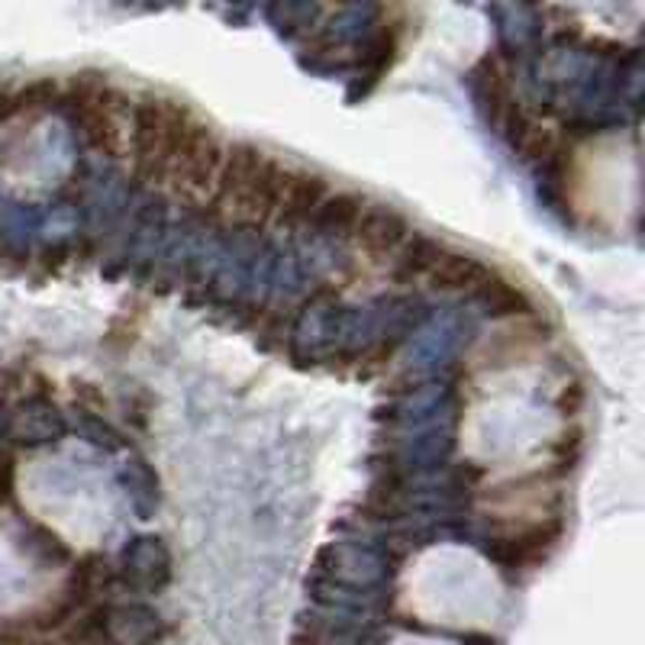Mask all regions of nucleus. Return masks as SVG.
I'll list each match as a JSON object with an SVG mask.
<instances>
[{"label":"nucleus","mask_w":645,"mask_h":645,"mask_svg":"<svg viewBox=\"0 0 645 645\" xmlns=\"http://www.w3.org/2000/svg\"><path fill=\"white\" fill-rule=\"evenodd\" d=\"M194 123V114L165 94H142L132 100L129 110L127 146L132 152L136 174L155 187H165V178L174 162V152L184 139L187 127Z\"/></svg>","instance_id":"obj_1"},{"label":"nucleus","mask_w":645,"mask_h":645,"mask_svg":"<svg viewBox=\"0 0 645 645\" xmlns=\"http://www.w3.org/2000/svg\"><path fill=\"white\" fill-rule=\"evenodd\" d=\"M561 529H565V523H561L559 514L542 516V519L526 523L523 529H516L510 536L497 539L487 552L501 565H507V568H526V565L542 561L556 549Z\"/></svg>","instance_id":"obj_3"},{"label":"nucleus","mask_w":645,"mask_h":645,"mask_svg":"<svg viewBox=\"0 0 645 645\" xmlns=\"http://www.w3.org/2000/svg\"><path fill=\"white\" fill-rule=\"evenodd\" d=\"M33 630L23 616H0V645H30Z\"/></svg>","instance_id":"obj_9"},{"label":"nucleus","mask_w":645,"mask_h":645,"mask_svg":"<svg viewBox=\"0 0 645 645\" xmlns=\"http://www.w3.org/2000/svg\"><path fill=\"white\" fill-rule=\"evenodd\" d=\"M13 117H17V110H13V90L0 85V123H7Z\"/></svg>","instance_id":"obj_10"},{"label":"nucleus","mask_w":645,"mask_h":645,"mask_svg":"<svg viewBox=\"0 0 645 645\" xmlns=\"http://www.w3.org/2000/svg\"><path fill=\"white\" fill-rule=\"evenodd\" d=\"M352 239L372 256H390L394 249H400L410 239V223L390 207L368 204L362 219L352 229Z\"/></svg>","instance_id":"obj_5"},{"label":"nucleus","mask_w":645,"mask_h":645,"mask_svg":"<svg viewBox=\"0 0 645 645\" xmlns=\"http://www.w3.org/2000/svg\"><path fill=\"white\" fill-rule=\"evenodd\" d=\"M226 146L229 142H223L214 129L194 117V123L187 127L178 152H174L165 187L184 201H194V204L214 201L223 159H226Z\"/></svg>","instance_id":"obj_2"},{"label":"nucleus","mask_w":645,"mask_h":645,"mask_svg":"<svg viewBox=\"0 0 645 645\" xmlns=\"http://www.w3.org/2000/svg\"><path fill=\"white\" fill-rule=\"evenodd\" d=\"M491 275L487 265H481L472 256H459V252H439L436 265L430 268L432 288H445V291H477L484 284V278Z\"/></svg>","instance_id":"obj_6"},{"label":"nucleus","mask_w":645,"mask_h":645,"mask_svg":"<svg viewBox=\"0 0 645 645\" xmlns=\"http://www.w3.org/2000/svg\"><path fill=\"white\" fill-rule=\"evenodd\" d=\"M365 207H368L365 197L340 191V194H330V197L316 207V214L310 216V223L320 226V229H326V233H352L355 223L365 214Z\"/></svg>","instance_id":"obj_7"},{"label":"nucleus","mask_w":645,"mask_h":645,"mask_svg":"<svg viewBox=\"0 0 645 645\" xmlns=\"http://www.w3.org/2000/svg\"><path fill=\"white\" fill-rule=\"evenodd\" d=\"M333 194L330 181L323 174L303 172V169H288L284 184H281V201H278V216L281 223H310L316 207Z\"/></svg>","instance_id":"obj_4"},{"label":"nucleus","mask_w":645,"mask_h":645,"mask_svg":"<svg viewBox=\"0 0 645 645\" xmlns=\"http://www.w3.org/2000/svg\"><path fill=\"white\" fill-rule=\"evenodd\" d=\"M58 97H62V85L55 78H40V82H30L26 87L13 90V110L17 117H36V114L52 110Z\"/></svg>","instance_id":"obj_8"}]
</instances>
